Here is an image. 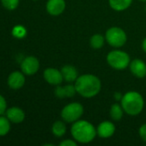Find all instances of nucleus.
<instances>
[{
    "instance_id": "obj_10",
    "label": "nucleus",
    "mask_w": 146,
    "mask_h": 146,
    "mask_svg": "<svg viewBox=\"0 0 146 146\" xmlns=\"http://www.w3.org/2000/svg\"><path fill=\"white\" fill-rule=\"evenodd\" d=\"M25 84V76L22 72L14 71L8 77V86L10 89L18 90Z\"/></svg>"
},
{
    "instance_id": "obj_25",
    "label": "nucleus",
    "mask_w": 146,
    "mask_h": 146,
    "mask_svg": "<svg viewBox=\"0 0 146 146\" xmlns=\"http://www.w3.org/2000/svg\"><path fill=\"white\" fill-rule=\"evenodd\" d=\"M139 136L142 139V140L146 143V123L145 124H143L140 127L139 131Z\"/></svg>"
},
{
    "instance_id": "obj_6",
    "label": "nucleus",
    "mask_w": 146,
    "mask_h": 146,
    "mask_svg": "<svg viewBox=\"0 0 146 146\" xmlns=\"http://www.w3.org/2000/svg\"><path fill=\"white\" fill-rule=\"evenodd\" d=\"M105 38L109 45L115 48H120L126 43L127 36L126 32L122 28L113 27L107 30Z\"/></svg>"
},
{
    "instance_id": "obj_27",
    "label": "nucleus",
    "mask_w": 146,
    "mask_h": 146,
    "mask_svg": "<svg viewBox=\"0 0 146 146\" xmlns=\"http://www.w3.org/2000/svg\"><path fill=\"white\" fill-rule=\"evenodd\" d=\"M142 48H143L144 51L146 53V38L143 40V42H142Z\"/></svg>"
},
{
    "instance_id": "obj_11",
    "label": "nucleus",
    "mask_w": 146,
    "mask_h": 146,
    "mask_svg": "<svg viewBox=\"0 0 146 146\" xmlns=\"http://www.w3.org/2000/svg\"><path fill=\"white\" fill-rule=\"evenodd\" d=\"M96 130H97V135L100 138L108 139L114 134L116 128L113 122L109 121H105L98 125Z\"/></svg>"
},
{
    "instance_id": "obj_7",
    "label": "nucleus",
    "mask_w": 146,
    "mask_h": 146,
    "mask_svg": "<svg viewBox=\"0 0 146 146\" xmlns=\"http://www.w3.org/2000/svg\"><path fill=\"white\" fill-rule=\"evenodd\" d=\"M40 68V62L34 56L25 57L21 63L22 72L26 75H33L38 72Z\"/></svg>"
},
{
    "instance_id": "obj_9",
    "label": "nucleus",
    "mask_w": 146,
    "mask_h": 146,
    "mask_svg": "<svg viewBox=\"0 0 146 146\" xmlns=\"http://www.w3.org/2000/svg\"><path fill=\"white\" fill-rule=\"evenodd\" d=\"M66 4L65 0H48L46 5L47 13L52 16L61 15L65 9Z\"/></svg>"
},
{
    "instance_id": "obj_18",
    "label": "nucleus",
    "mask_w": 146,
    "mask_h": 146,
    "mask_svg": "<svg viewBox=\"0 0 146 146\" xmlns=\"http://www.w3.org/2000/svg\"><path fill=\"white\" fill-rule=\"evenodd\" d=\"M52 134L57 138L63 137L66 133V126L65 124L61 121H57L52 124Z\"/></svg>"
},
{
    "instance_id": "obj_24",
    "label": "nucleus",
    "mask_w": 146,
    "mask_h": 146,
    "mask_svg": "<svg viewBox=\"0 0 146 146\" xmlns=\"http://www.w3.org/2000/svg\"><path fill=\"white\" fill-rule=\"evenodd\" d=\"M77 142L75 139H65L60 142L59 146H77Z\"/></svg>"
},
{
    "instance_id": "obj_20",
    "label": "nucleus",
    "mask_w": 146,
    "mask_h": 146,
    "mask_svg": "<svg viewBox=\"0 0 146 146\" xmlns=\"http://www.w3.org/2000/svg\"><path fill=\"white\" fill-rule=\"evenodd\" d=\"M10 130V121L4 116L0 115V137L5 136Z\"/></svg>"
},
{
    "instance_id": "obj_8",
    "label": "nucleus",
    "mask_w": 146,
    "mask_h": 146,
    "mask_svg": "<svg viewBox=\"0 0 146 146\" xmlns=\"http://www.w3.org/2000/svg\"><path fill=\"white\" fill-rule=\"evenodd\" d=\"M43 77L48 84L52 86L61 85V83L64 80V77L61 73V70H59L54 68H46L43 73Z\"/></svg>"
},
{
    "instance_id": "obj_17",
    "label": "nucleus",
    "mask_w": 146,
    "mask_h": 146,
    "mask_svg": "<svg viewBox=\"0 0 146 146\" xmlns=\"http://www.w3.org/2000/svg\"><path fill=\"white\" fill-rule=\"evenodd\" d=\"M124 109L122 108L121 104H114L111 108H110V111H109V115H110V117L115 121H120L123 115H124Z\"/></svg>"
},
{
    "instance_id": "obj_21",
    "label": "nucleus",
    "mask_w": 146,
    "mask_h": 146,
    "mask_svg": "<svg viewBox=\"0 0 146 146\" xmlns=\"http://www.w3.org/2000/svg\"><path fill=\"white\" fill-rule=\"evenodd\" d=\"M12 35L16 38H23L27 35V30L24 27L17 25L12 30Z\"/></svg>"
},
{
    "instance_id": "obj_12",
    "label": "nucleus",
    "mask_w": 146,
    "mask_h": 146,
    "mask_svg": "<svg viewBox=\"0 0 146 146\" xmlns=\"http://www.w3.org/2000/svg\"><path fill=\"white\" fill-rule=\"evenodd\" d=\"M131 73L139 79H143L146 76V63L141 59H134L129 65Z\"/></svg>"
},
{
    "instance_id": "obj_1",
    "label": "nucleus",
    "mask_w": 146,
    "mask_h": 146,
    "mask_svg": "<svg viewBox=\"0 0 146 146\" xmlns=\"http://www.w3.org/2000/svg\"><path fill=\"white\" fill-rule=\"evenodd\" d=\"M77 93L86 98L96 97L102 89V82L100 79L90 74H86L78 76L75 81Z\"/></svg>"
},
{
    "instance_id": "obj_23",
    "label": "nucleus",
    "mask_w": 146,
    "mask_h": 146,
    "mask_svg": "<svg viewBox=\"0 0 146 146\" xmlns=\"http://www.w3.org/2000/svg\"><path fill=\"white\" fill-rule=\"evenodd\" d=\"M7 109V103L5 98L0 94V115L4 114L6 112Z\"/></svg>"
},
{
    "instance_id": "obj_22",
    "label": "nucleus",
    "mask_w": 146,
    "mask_h": 146,
    "mask_svg": "<svg viewBox=\"0 0 146 146\" xmlns=\"http://www.w3.org/2000/svg\"><path fill=\"white\" fill-rule=\"evenodd\" d=\"M20 0H1L2 5L8 10H15L19 5Z\"/></svg>"
},
{
    "instance_id": "obj_15",
    "label": "nucleus",
    "mask_w": 146,
    "mask_h": 146,
    "mask_svg": "<svg viewBox=\"0 0 146 146\" xmlns=\"http://www.w3.org/2000/svg\"><path fill=\"white\" fill-rule=\"evenodd\" d=\"M61 73L63 74L64 80L67 82H75L77 79L78 78V73L77 68L70 64L65 65L61 68Z\"/></svg>"
},
{
    "instance_id": "obj_14",
    "label": "nucleus",
    "mask_w": 146,
    "mask_h": 146,
    "mask_svg": "<svg viewBox=\"0 0 146 146\" xmlns=\"http://www.w3.org/2000/svg\"><path fill=\"white\" fill-rule=\"evenodd\" d=\"M6 117L12 123H21L25 120V113L24 111L18 107H11L6 110Z\"/></svg>"
},
{
    "instance_id": "obj_4",
    "label": "nucleus",
    "mask_w": 146,
    "mask_h": 146,
    "mask_svg": "<svg viewBox=\"0 0 146 146\" xmlns=\"http://www.w3.org/2000/svg\"><path fill=\"white\" fill-rule=\"evenodd\" d=\"M107 62L111 68L116 70H123L129 67L131 58L126 52L119 50H114L108 54Z\"/></svg>"
},
{
    "instance_id": "obj_2",
    "label": "nucleus",
    "mask_w": 146,
    "mask_h": 146,
    "mask_svg": "<svg viewBox=\"0 0 146 146\" xmlns=\"http://www.w3.org/2000/svg\"><path fill=\"white\" fill-rule=\"evenodd\" d=\"M71 133L73 139L80 144H89L92 142L97 135V130L95 126L84 120H78L73 122Z\"/></svg>"
},
{
    "instance_id": "obj_16",
    "label": "nucleus",
    "mask_w": 146,
    "mask_h": 146,
    "mask_svg": "<svg viewBox=\"0 0 146 146\" xmlns=\"http://www.w3.org/2000/svg\"><path fill=\"white\" fill-rule=\"evenodd\" d=\"M133 3V0H108L110 7L115 11H124L128 9Z\"/></svg>"
},
{
    "instance_id": "obj_5",
    "label": "nucleus",
    "mask_w": 146,
    "mask_h": 146,
    "mask_svg": "<svg viewBox=\"0 0 146 146\" xmlns=\"http://www.w3.org/2000/svg\"><path fill=\"white\" fill-rule=\"evenodd\" d=\"M83 106L77 102H73L65 105L61 110L62 119L69 123H73L83 116Z\"/></svg>"
},
{
    "instance_id": "obj_13",
    "label": "nucleus",
    "mask_w": 146,
    "mask_h": 146,
    "mask_svg": "<svg viewBox=\"0 0 146 146\" xmlns=\"http://www.w3.org/2000/svg\"><path fill=\"white\" fill-rule=\"evenodd\" d=\"M77 93V90L75 87V85H66L64 86H61L60 85L56 86V88L54 90L55 96L59 98H72Z\"/></svg>"
},
{
    "instance_id": "obj_3",
    "label": "nucleus",
    "mask_w": 146,
    "mask_h": 146,
    "mask_svg": "<svg viewBox=\"0 0 146 146\" xmlns=\"http://www.w3.org/2000/svg\"><path fill=\"white\" fill-rule=\"evenodd\" d=\"M120 104L124 109L125 113L129 115L135 116L139 115L143 111L145 100L143 96L139 92L130 91L123 95Z\"/></svg>"
},
{
    "instance_id": "obj_19",
    "label": "nucleus",
    "mask_w": 146,
    "mask_h": 146,
    "mask_svg": "<svg viewBox=\"0 0 146 146\" xmlns=\"http://www.w3.org/2000/svg\"><path fill=\"white\" fill-rule=\"evenodd\" d=\"M105 40H106V38L102 34L96 33L90 38L89 44H90V45H91V47L93 49L98 50V49H101L104 45Z\"/></svg>"
},
{
    "instance_id": "obj_28",
    "label": "nucleus",
    "mask_w": 146,
    "mask_h": 146,
    "mask_svg": "<svg viewBox=\"0 0 146 146\" xmlns=\"http://www.w3.org/2000/svg\"><path fill=\"white\" fill-rule=\"evenodd\" d=\"M140 1H143V2H146V0H140Z\"/></svg>"
},
{
    "instance_id": "obj_26",
    "label": "nucleus",
    "mask_w": 146,
    "mask_h": 146,
    "mask_svg": "<svg viewBox=\"0 0 146 146\" xmlns=\"http://www.w3.org/2000/svg\"><path fill=\"white\" fill-rule=\"evenodd\" d=\"M114 99L116 100V101H121V99H122V98H123V95L120 93V92H116L115 93H114Z\"/></svg>"
}]
</instances>
